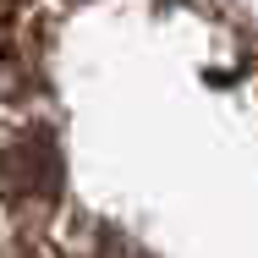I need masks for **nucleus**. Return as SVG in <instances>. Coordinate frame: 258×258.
Masks as SVG:
<instances>
[{"instance_id":"f257e3e1","label":"nucleus","mask_w":258,"mask_h":258,"mask_svg":"<svg viewBox=\"0 0 258 258\" xmlns=\"http://www.w3.org/2000/svg\"><path fill=\"white\" fill-rule=\"evenodd\" d=\"M0 198L17 209H50L60 198V149L50 132H22L0 149Z\"/></svg>"}]
</instances>
